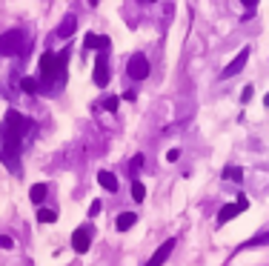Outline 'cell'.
Here are the masks:
<instances>
[{
    "label": "cell",
    "mask_w": 269,
    "mask_h": 266,
    "mask_svg": "<svg viewBox=\"0 0 269 266\" xmlns=\"http://www.w3.org/2000/svg\"><path fill=\"white\" fill-rule=\"evenodd\" d=\"M252 94H255V89H252V86H246L243 92H240V100H243V103H249V100H252Z\"/></svg>",
    "instance_id": "obj_21"
},
{
    "label": "cell",
    "mask_w": 269,
    "mask_h": 266,
    "mask_svg": "<svg viewBox=\"0 0 269 266\" xmlns=\"http://www.w3.org/2000/svg\"><path fill=\"white\" fill-rule=\"evenodd\" d=\"M37 220H40V223H55V220H58V212H55V209H37Z\"/></svg>",
    "instance_id": "obj_15"
},
{
    "label": "cell",
    "mask_w": 269,
    "mask_h": 266,
    "mask_svg": "<svg viewBox=\"0 0 269 266\" xmlns=\"http://www.w3.org/2000/svg\"><path fill=\"white\" fill-rule=\"evenodd\" d=\"M92 246V226H78L75 232H72V249L78 252V255H86Z\"/></svg>",
    "instance_id": "obj_4"
},
{
    "label": "cell",
    "mask_w": 269,
    "mask_h": 266,
    "mask_svg": "<svg viewBox=\"0 0 269 266\" xmlns=\"http://www.w3.org/2000/svg\"><path fill=\"white\" fill-rule=\"evenodd\" d=\"M264 106H267V109H269V92H267V94H264Z\"/></svg>",
    "instance_id": "obj_26"
},
{
    "label": "cell",
    "mask_w": 269,
    "mask_h": 266,
    "mask_svg": "<svg viewBox=\"0 0 269 266\" xmlns=\"http://www.w3.org/2000/svg\"><path fill=\"white\" fill-rule=\"evenodd\" d=\"M178 157H180V149H169V155H166V160H169V163H175Z\"/></svg>",
    "instance_id": "obj_24"
},
{
    "label": "cell",
    "mask_w": 269,
    "mask_h": 266,
    "mask_svg": "<svg viewBox=\"0 0 269 266\" xmlns=\"http://www.w3.org/2000/svg\"><path fill=\"white\" fill-rule=\"evenodd\" d=\"M223 177L226 180H243V169L240 166H223Z\"/></svg>",
    "instance_id": "obj_16"
},
{
    "label": "cell",
    "mask_w": 269,
    "mask_h": 266,
    "mask_svg": "<svg viewBox=\"0 0 269 266\" xmlns=\"http://www.w3.org/2000/svg\"><path fill=\"white\" fill-rule=\"evenodd\" d=\"M146 3H155V0H146Z\"/></svg>",
    "instance_id": "obj_27"
},
{
    "label": "cell",
    "mask_w": 269,
    "mask_h": 266,
    "mask_svg": "<svg viewBox=\"0 0 269 266\" xmlns=\"http://www.w3.org/2000/svg\"><path fill=\"white\" fill-rule=\"evenodd\" d=\"M240 3H243L246 9H255V6H258V0H240Z\"/></svg>",
    "instance_id": "obj_25"
},
{
    "label": "cell",
    "mask_w": 269,
    "mask_h": 266,
    "mask_svg": "<svg viewBox=\"0 0 269 266\" xmlns=\"http://www.w3.org/2000/svg\"><path fill=\"white\" fill-rule=\"evenodd\" d=\"M95 86H109V58L106 52H100L95 60Z\"/></svg>",
    "instance_id": "obj_5"
},
{
    "label": "cell",
    "mask_w": 269,
    "mask_h": 266,
    "mask_svg": "<svg viewBox=\"0 0 269 266\" xmlns=\"http://www.w3.org/2000/svg\"><path fill=\"white\" fill-rule=\"evenodd\" d=\"M138 223V218H135V212H120L118 220H115V226H118V232H129L132 226Z\"/></svg>",
    "instance_id": "obj_11"
},
{
    "label": "cell",
    "mask_w": 269,
    "mask_h": 266,
    "mask_svg": "<svg viewBox=\"0 0 269 266\" xmlns=\"http://www.w3.org/2000/svg\"><path fill=\"white\" fill-rule=\"evenodd\" d=\"M172 249H175V237H169V240H166V243H163V246H160V249L149 258V264H146V266H163V264H166V258L172 255Z\"/></svg>",
    "instance_id": "obj_9"
},
{
    "label": "cell",
    "mask_w": 269,
    "mask_h": 266,
    "mask_svg": "<svg viewBox=\"0 0 269 266\" xmlns=\"http://www.w3.org/2000/svg\"><path fill=\"white\" fill-rule=\"evenodd\" d=\"M141 166H143V155H135V157H132V163H129V169L135 172V169H141Z\"/></svg>",
    "instance_id": "obj_20"
},
{
    "label": "cell",
    "mask_w": 269,
    "mask_h": 266,
    "mask_svg": "<svg viewBox=\"0 0 269 266\" xmlns=\"http://www.w3.org/2000/svg\"><path fill=\"white\" fill-rule=\"evenodd\" d=\"M246 60H249V46H246V49H240L238 55H235V58L229 60V66L223 69V78H235V75H238L240 69L246 66Z\"/></svg>",
    "instance_id": "obj_7"
},
{
    "label": "cell",
    "mask_w": 269,
    "mask_h": 266,
    "mask_svg": "<svg viewBox=\"0 0 269 266\" xmlns=\"http://www.w3.org/2000/svg\"><path fill=\"white\" fill-rule=\"evenodd\" d=\"M97 106H103L106 112H115V109H118V97H115V94H109V97H103Z\"/></svg>",
    "instance_id": "obj_18"
},
{
    "label": "cell",
    "mask_w": 269,
    "mask_h": 266,
    "mask_svg": "<svg viewBox=\"0 0 269 266\" xmlns=\"http://www.w3.org/2000/svg\"><path fill=\"white\" fill-rule=\"evenodd\" d=\"M243 209H249V201L246 198H238L235 203H226V206L218 212V223H226V220H232L235 215H240Z\"/></svg>",
    "instance_id": "obj_6"
},
{
    "label": "cell",
    "mask_w": 269,
    "mask_h": 266,
    "mask_svg": "<svg viewBox=\"0 0 269 266\" xmlns=\"http://www.w3.org/2000/svg\"><path fill=\"white\" fill-rule=\"evenodd\" d=\"M20 89H23L26 94H40V83H37L34 78H23V80H20Z\"/></svg>",
    "instance_id": "obj_14"
},
{
    "label": "cell",
    "mask_w": 269,
    "mask_h": 266,
    "mask_svg": "<svg viewBox=\"0 0 269 266\" xmlns=\"http://www.w3.org/2000/svg\"><path fill=\"white\" fill-rule=\"evenodd\" d=\"M32 129V120L23 118L17 109H9L6 118L0 123V146H9V149H20L26 132Z\"/></svg>",
    "instance_id": "obj_1"
},
{
    "label": "cell",
    "mask_w": 269,
    "mask_h": 266,
    "mask_svg": "<svg viewBox=\"0 0 269 266\" xmlns=\"http://www.w3.org/2000/svg\"><path fill=\"white\" fill-rule=\"evenodd\" d=\"M100 209H103V206H100V201H92V206H89V215H92V218H95V215H100Z\"/></svg>",
    "instance_id": "obj_23"
},
{
    "label": "cell",
    "mask_w": 269,
    "mask_h": 266,
    "mask_svg": "<svg viewBox=\"0 0 269 266\" xmlns=\"http://www.w3.org/2000/svg\"><path fill=\"white\" fill-rule=\"evenodd\" d=\"M75 29H78V17H75V15H66V17L60 20V26H58V31H55V34L69 40V37L75 34Z\"/></svg>",
    "instance_id": "obj_10"
},
{
    "label": "cell",
    "mask_w": 269,
    "mask_h": 266,
    "mask_svg": "<svg viewBox=\"0 0 269 266\" xmlns=\"http://www.w3.org/2000/svg\"><path fill=\"white\" fill-rule=\"evenodd\" d=\"M12 246H15V240H12V237H9V235H0V249H12Z\"/></svg>",
    "instance_id": "obj_22"
},
{
    "label": "cell",
    "mask_w": 269,
    "mask_h": 266,
    "mask_svg": "<svg viewBox=\"0 0 269 266\" xmlns=\"http://www.w3.org/2000/svg\"><path fill=\"white\" fill-rule=\"evenodd\" d=\"M46 192H49V189H46V183H34V186H32V189H29V198H32V203H37V206H40V203L46 201Z\"/></svg>",
    "instance_id": "obj_13"
},
{
    "label": "cell",
    "mask_w": 269,
    "mask_h": 266,
    "mask_svg": "<svg viewBox=\"0 0 269 266\" xmlns=\"http://www.w3.org/2000/svg\"><path fill=\"white\" fill-rule=\"evenodd\" d=\"M132 198H135V201H143V198H146V186H143L141 180H132Z\"/></svg>",
    "instance_id": "obj_17"
},
{
    "label": "cell",
    "mask_w": 269,
    "mask_h": 266,
    "mask_svg": "<svg viewBox=\"0 0 269 266\" xmlns=\"http://www.w3.org/2000/svg\"><path fill=\"white\" fill-rule=\"evenodd\" d=\"M20 46H23L20 29H9V31L0 34V55H3V58H15V55L20 52Z\"/></svg>",
    "instance_id": "obj_2"
},
{
    "label": "cell",
    "mask_w": 269,
    "mask_h": 266,
    "mask_svg": "<svg viewBox=\"0 0 269 266\" xmlns=\"http://www.w3.org/2000/svg\"><path fill=\"white\" fill-rule=\"evenodd\" d=\"M83 46H86V52L92 49H97V52H109V46H112V40L106 37V34H86V40H83Z\"/></svg>",
    "instance_id": "obj_8"
},
{
    "label": "cell",
    "mask_w": 269,
    "mask_h": 266,
    "mask_svg": "<svg viewBox=\"0 0 269 266\" xmlns=\"http://www.w3.org/2000/svg\"><path fill=\"white\" fill-rule=\"evenodd\" d=\"M97 183H100L106 192H118V177L112 175V172H106V169H103V172H97Z\"/></svg>",
    "instance_id": "obj_12"
},
{
    "label": "cell",
    "mask_w": 269,
    "mask_h": 266,
    "mask_svg": "<svg viewBox=\"0 0 269 266\" xmlns=\"http://www.w3.org/2000/svg\"><path fill=\"white\" fill-rule=\"evenodd\" d=\"M261 243H269V232H264V235H258V237H252L249 243H243V246H261Z\"/></svg>",
    "instance_id": "obj_19"
},
{
    "label": "cell",
    "mask_w": 269,
    "mask_h": 266,
    "mask_svg": "<svg viewBox=\"0 0 269 266\" xmlns=\"http://www.w3.org/2000/svg\"><path fill=\"white\" fill-rule=\"evenodd\" d=\"M126 72H129L132 80H143V78H149V60L143 55H132L129 63H126Z\"/></svg>",
    "instance_id": "obj_3"
}]
</instances>
